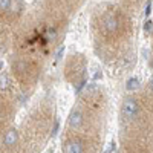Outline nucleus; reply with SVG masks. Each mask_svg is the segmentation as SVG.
<instances>
[{"mask_svg":"<svg viewBox=\"0 0 153 153\" xmlns=\"http://www.w3.org/2000/svg\"><path fill=\"white\" fill-rule=\"evenodd\" d=\"M139 113V106L136 103L135 98H126L124 100V104H123V115L127 120H135Z\"/></svg>","mask_w":153,"mask_h":153,"instance_id":"1","label":"nucleus"},{"mask_svg":"<svg viewBox=\"0 0 153 153\" xmlns=\"http://www.w3.org/2000/svg\"><path fill=\"white\" fill-rule=\"evenodd\" d=\"M104 31H106L109 35L117 34V31H118V19L115 17L113 14H109V16L104 19Z\"/></svg>","mask_w":153,"mask_h":153,"instance_id":"2","label":"nucleus"},{"mask_svg":"<svg viewBox=\"0 0 153 153\" xmlns=\"http://www.w3.org/2000/svg\"><path fill=\"white\" fill-rule=\"evenodd\" d=\"M83 124V113L80 110H74L71 113V117H69V126H71V129L76 130V129H80Z\"/></svg>","mask_w":153,"mask_h":153,"instance_id":"3","label":"nucleus"},{"mask_svg":"<svg viewBox=\"0 0 153 153\" xmlns=\"http://www.w3.org/2000/svg\"><path fill=\"white\" fill-rule=\"evenodd\" d=\"M17 139H19L17 130H16V129H11V130H8V132L5 133V136H3V144L8 146V147H11V146H14V144L17 143Z\"/></svg>","mask_w":153,"mask_h":153,"instance_id":"4","label":"nucleus"},{"mask_svg":"<svg viewBox=\"0 0 153 153\" xmlns=\"http://www.w3.org/2000/svg\"><path fill=\"white\" fill-rule=\"evenodd\" d=\"M66 153H83V144L80 141H69L66 144Z\"/></svg>","mask_w":153,"mask_h":153,"instance_id":"5","label":"nucleus"},{"mask_svg":"<svg viewBox=\"0 0 153 153\" xmlns=\"http://www.w3.org/2000/svg\"><path fill=\"white\" fill-rule=\"evenodd\" d=\"M139 87V80L136 78V76H132V78H129L127 80V83H126V89L129 92H133V91H136V89Z\"/></svg>","mask_w":153,"mask_h":153,"instance_id":"6","label":"nucleus"},{"mask_svg":"<svg viewBox=\"0 0 153 153\" xmlns=\"http://www.w3.org/2000/svg\"><path fill=\"white\" fill-rule=\"evenodd\" d=\"M11 87V80H9V76L8 75H0V91L2 92H6L8 89Z\"/></svg>","mask_w":153,"mask_h":153,"instance_id":"7","label":"nucleus"},{"mask_svg":"<svg viewBox=\"0 0 153 153\" xmlns=\"http://www.w3.org/2000/svg\"><path fill=\"white\" fill-rule=\"evenodd\" d=\"M12 0H0V12H8Z\"/></svg>","mask_w":153,"mask_h":153,"instance_id":"8","label":"nucleus"},{"mask_svg":"<svg viewBox=\"0 0 153 153\" xmlns=\"http://www.w3.org/2000/svg\"><path fill=\"white\" fill-rule=\"evenodd\" d=\"M55 35H57V31H55V28H49V29L46 31V37L49 38V40H54V38H55Z\"/></svg>","mask_w":153,"mask_h":153,"instance_id":"9","label":"nucleus"},{"mask_svg":"<svg viewBox=\"0 0 153 153\" xmlns=\"http://www.w3.org/2000/svg\"><path fill=\"white\" fill-rule=\"evenodd\" d=\"M115 149H117V143L112 141V143H110V146H109V149H107L104 153H112V152H115Z\"/></svg>","mask_w":153,"mask_h":153,"instance_id":"10","label":"nucleus"},{"mask_svg":"<svg viewBox=\"0 0 153 153\" xmlns=\"http://www.w3.org/2000/svg\"><path fill=\"white\" fill-rule=\"evenodd\" d=\"M58 127H60V123H58V120H55V123H54V129H52V136H55V135L58 133Z\"/></svg>","mask_w":153,"mask_h":153,"instance_id":"11","label":"nucleus"},{"mask_svg":"<svg viewBox=\"0 0 153 153\" xmlns=\"http://www.w3.org/2000/svg\"><path fill=\"white\" fill-rule=\"evenodd\" d=\"M150 29H152V20H147V22H146V25H144V31H146V32H149Z\"/></svg>","mask_w":153,"mask_h":153,"instance_id":"12","label":"nucleus"},{"mask_svg":"<svg viewBox=\"0 0 153 153\" xmlns=\"http://www.w3.org/2000/svg\"><path fill=\"white\" fill-rule=\"evenodd\" d=\"M150 11H152V2H147V5H146V16L150 14Z\"/></svg>","mask_w":153,"mask_h":153,"instance_id":"13","label":"nucleus"},{"mask_svg":"<svg viewBox=\"0 0 153 153\" xmlns=\"http://www.w3.org/2000/svg\"><path fill=\"white\" fill-rule=\"evenodd\" d=\"M63 52H65V48H60V51H58V52H57V60H60V58H61Z\"/></svg>","mask_w":153,"mask_h":153,"instance_id":"14","label":"nucleus"},{"mask_svg":"<svg viewBox=\"0 0 153 153\" xmlns=\"http://www.w3.org/2000/svg\"><path fill=\"white\" fill-rule=\"evenodd\" d=\"M149 86H150V89L153 91V76H150V81H149Z\"/></svg>","mask_w":153,"mask_h":153,"instance_id":"15","label":"nucleus"},{"mask_svg":"<svg viewBox=\"0 0 153 153\" xmlns=\"http://www.w3.org/2000/svg\"><path fill=\"white\" fill-rule=\"evenodd\" d=\"M152 68H153V58H152Z\"/></svg>","mask_w":153,"mask_h":153,"instance_id":"16","label":"nucleus"},{"mask_svg":"<svg viewBox=\"0 0 153 153\" xmlns=\"http://www.w3.org/2000/svg\"><path fill=\"white\" fill-rule=\"evenodd\" d=\"M0 110H2V104H0Z\"/></svg>","mask_w":153,"mask_h":153,"instance_id":"17","label":"nucleus"}]
</instances>
